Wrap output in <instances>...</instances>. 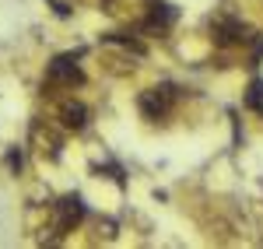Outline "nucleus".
I'll use <instances>...</instances> for the list:
<instances>
[{
	"mask_svg": "<svg viewBox=\"0 0 263 249\" xmlns=\"http://www.w3.org/2000/svg\"><path fill=\"white\" fill-rule=\"evenodd\" d=\"M176 18H179V11H176L172 4L155 0V4H151V11H147V28H158V32H165V28H172V25H176Z\"/></svg>",
	"mask_w": 263,
	"mask_h": 249,
	"instance_id": "nucleus-4",
	"label": "nucleus"
},
{
	"mask_svg": "<svg viewBox=\"0 0 263 249\" xmlns=\"http://www.w3.org/2000/svg\"><path fill=\"white\" fill-rule=\"evenodd\" d=\"M105 42H109V46H123V49H134L137 56H144V46L137 39H126V35H105Z\"/></svg>",
	"mask_w": 263,
	"mask_h": 249,
	"instance_id": "nucleus-8",
	"label": "nucleus"
},
{
	"mask_svg": "<svg viewBox=\"0 0 263 249\" xmlns=\"http://www.w3.org/2000/svg\"><path fill=\"white\" fill-rule=\"evenodd\" d=\"M49 4H53V7H57V14H60V18H70V7H67V4H63V0H49Z\"/></svg>",
	"mask_w": 263,
	"mask_h": 249,
	"instance_id": "nucleus-10",
	"label": "nucleus"
},
{
	"mask_svg": "<svg viewBox=\"0 0 263 249\" xmlns=\"http://www.w3.org/2000/svg\"><path fill=\"white\" fill-rule=\"evenodd\" d=\"M46 78H49L53 84H67V88H74V84H84V70L74 63V56H57V60L49 63Z\"/></svg>",
	"mask_w": 263,
	"mask_h": 249,
	"instance_id": "nucleus-2",
	"label": "nucleus"
},
{
	"mask_svg": "<svg viewBox=\"0 0 263 249\" xmlns=\"http://www.w3.org/2000/svg\"><path fill=\"white\" fill-rule=\"evenodd\" d=\"M246 105L253 112H263V78H253L249 81V91H246Z\"/></svg>",
	"mask_w": 263,
	"mask_h": 249,
	"instance_id": "nucleus-7",
	"label": "nucleus"
},
{
	"mask_svg": "<svg viewBox=\"0 0 263 249\" xmlns=\"http://www.w3.org/2000/svg\"><path fill=\"white\" fill-rule=\"evenodd\" d=\"M60 120H63L67 130H84V123H88V109H84L81 102H63Z\"/></svg>",
	"mask_w": 263,
	"mask_h": 249,
	"instance_id": "nucleus-5",
	"label": "nucleus"
},
{
	"mask_svg": "<svg viewBox=\"0 0 263 249\" xmlns=\"http://www.w3.org/2000/svg\"><path fill=\"white\" fill-rule=\"evenodd\" d=\"M172 102H176V88H172V84L151 88V91H144V95H141V109H144V116H147V120L165 116V112L172 109Z\"/></svg>",
	"mask_w": 263,
	"mask_h": 249,
	"instance_id": "nucleus-1",
	"label": "nucleus"
},
{
	"mask_svg": "<svg viewBox=\"0 0 263 249\" xmlns=\"http://www.w3.org/2000/svg\"><path fill=\"white\" fill-rule=\"evenodd\" d=\"M7 165L14 168V172H21V151H18V147H11V151H7Z\"/></svg>",
	"mask_w": 263,
	"mask_h": 249,
	"instance_id": "nucleus-9",
	"label": "nucleus"
},
{
	"mask_svg": "<svg viewBox=\"0 0 263 249\" xmlns=\"http://www.w3.org/2000/svg\"><path fill=\"white\" fill-rule=\"evenodd\" d=\"M218 42H224V46H232V42H246V28L239 25V21H218Z\"/></svg>",
	"mask_w": 263,
	"mask_h": 249,
	"instance_id": "nucleus-6",
	"label": "nucleus"
},
{
	"mask_svg": "<svg viewBox=\"0 0 263 249\" xmlns=\"http://www.w3.org/2000/svg\"><path fill=\"white\" fill-rule=\"evenodd\" d=\"M57 214H60L57 228H60V232H70L74 225H81V221H84V200L78 197V193H70V197H63L60 204H57Z\"/></svg>",
	"mask_w": 263,
	"mask_h": 249,
	"instance_id": "nucleus-3",
	"label": "nucleus"
}]
</instances>
